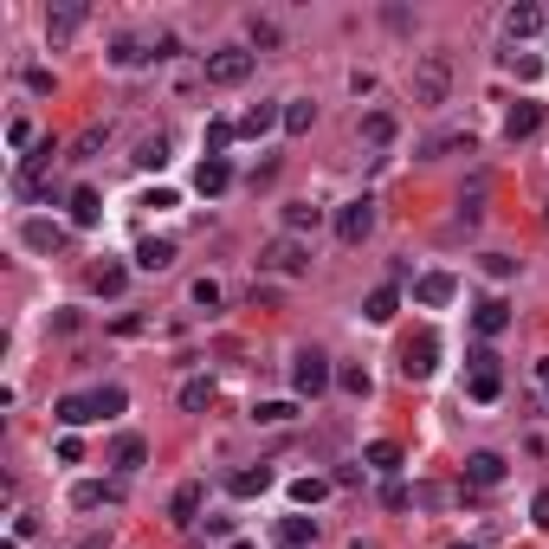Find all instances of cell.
<instances>
[{"instance_id": "1", "label": "cell", "mask_w": 549, "mask_h": 549, "mask_svg": "<svg viewBox=\"0 0 549 549\" xmlns=\"http://www.w3.org/2000/svg\"><path fill=\"white\" fill-rule=\"evenodd\" d=\"M446 91H453V59L446 52H420L414 59V104L433 110V104H446Z\"/></svg>"}, {"instance_id": "2", "label": "cell", "mask_w": 549, "mask_h": 549, "mask_svg": "<svg viewBox=\"0 0 549 549\" xmlns=\"http://www.w3.org/2000/svg\"><path fill=\"white\" fill-rule=\"evenodd\" d=\"M311 265V245L297 239V233H279L271 245H259V271H279V279H291V271H304Z\"/></svg>"}, {"instance_id": "3", "label": "cell", "mask_w": 549, "mask_h": 549, "mask_svg": "<svg viewBox=\"0 0 549 549\" xmlns=\"http://www.w3.org/2000/svg\"><path fill=\"white\" fill-rule=\"evenodd\" d=\"M329 381H337V369H329V355H317V349H297V362H291V388L304 395V401H317Z\"/></svg>"}, {"instance_id": "4", "label": "cell", "mask_w": 549, "mask_h": 549, "mask_svg": "<svg viewBox=\"0 0 549 549\" xmlns=\"http://www.w3.org/2000/svg\"><path fill=\"white\" fill-rule=\"evenodd\" d=\"M433 369H439V337H433V329H414V337L401 343V375L407 381H427Z\"/></svg>"}, {"instance_id": "5", "label": "cell", "mask_w": 549, "mask_h": 549, "mask_svg": "<svg viewBox=\"0 0 549 549\" xmlns=\"http://www.w3.org/2000/svg\"><path fill=\"white\" fill-rule=\"evenodd\" d=\"M369 233H375V201H369V195H362V201H343V207H337V239H343V245H362Z\"/></svg>"}, {"instance_id": "6", "label": "cell", "mask_w": 549, "mask_h": 549, "mask_svg": "<svg viewBox=\"0 0 549 549\" xmlns=\"http://www.w3.org/2000/svg\"><path fill=\"white\" fill-rule=\"evenodd\" d=\"M245 78H253V52H239V46L207 52V85H245Z\"/></svg>"}, {"instance_id": "7", "label": "cell", "mask_w": 549, "mask_h": 549, "mask_svg": "<svg viewBox=\"0 0 549 549\" xmlns=\"http://www.w3.org/2000/svg\"><path fill=\"white\" fill-rule=\"evenodd\" d=\"M453 279H446V271H420V279H414V304H427V311H439V304H453Z\"/></svg>"}, {"instance_id": "8", "label": "cell", "mask_w": 549, "mask_h": 549, "mask_svg": "<svg viewBox=\"0 0 549 549\" xmlns=\"http://www.w3.org/2000/svg\"><path fill=\"white\" fill-rule=\"evenodd\" d=\"M143 459H149V439L143 433H123L117 446H110V465H117V472H143Z\"/></svg>"}, {"instance_id": "9", "label": "cell", "mask_w": 549, "mask_h": 549, "mask_svg": "<svg viewBox=\"0 0 549 549\" xmlns=\"http://www.w3.org/2000/svg\"><path fill=\"white\" fill-rule=\"evenodd\" d=\"M52 414H59L65 427H91V420H104V414H97V395H65Z\"/></svg>"}, {"instance_id": "10", "label": "cell", "mask_w": 549, "mask_h": 549, "mask_svg": "<svg viewBox=\"0 0 549 549\" xmlns=\"http://www.w3.org/2000/svg\"><path fill=\"white\" fill-rule=\"evenodd\" d=\"M20 239L33 245V253H59V245H65V227H52V220H26Z\"/></svg>"}, {"instance_id": "11", "label": "cell", "mask_w": 549, "mask_h": 549, "mask_svg": "<svg viewBox=\"0 0 549 549\" xmlns=\"http://www.w3.org/2000/svg\"><path fill=\"white\" fill-rule=\"evenodd\" d=\"M227 181H233V169H227V155H207L201 169H195V187H201V195H227Z\"/></svg>"}, {"instance_id": "12", "label": "cell", "mask_w": 549, "mask_h": 549, "mask_svg": "<svg viewBox=\"0 0 549 549\" xmlns=\"http://www.w3.org/2000/svg\"><path fill=\"white\" fill-rule=\"evenodd\" d=\"M537 123H543V104H511L504 136H511V143H524V136H537Z\"/></svg>"}, {"instance_id": "13", "label": "cell", "mask_w": 549, "mask_h": 549, "mask_svg": "<svg viewBox=\"0 0 549 549\" xmlns=\"http://www.w3.org/2000/svg\"><path fill=\"white\" fill-rule=\"evenodd\" d=\"M227 491H233V498H259V491H271V465H245V472H233Z\"/></svg>"}, {"instance_id": "14", "label": "cell", "mask_w": 549, "mask_h": 549, "mask_svg": "<svg viewBox=\"0 0 549 549\" xmlns=\"http://www.w3.org/2000/svg\"><path fill=\"white\" fill-rule=\"evenodd\" d=\"M498 478H504L498 453H472V459H465V485H498Z\"/></svg>"}, {"instance_id": "15", "label": "cell", "mask_w": 549, "mask_h": 549, "mask_svg": "<svg viewBox=\"0 0 549 549\" xmlns=\"http://www.w3.org/2000/svg\"><path fill=\"white\" fill-rule=\"evenodd\" d=\"M279 123H285L279 104H253V110L239 117V136H265V129H279Z\"/></svg>"}, {"instance_id": "16", "label": "cell", "mask_w": 549, "mask_h": 549, "mask_svg": "<svg viewBox=\"0 0 549 549\" xmlns=\"http://www.w3.org/2000/svg\"><path fill=\"white\" fill-rule=\"evenodd\" d=\"M78 26H85V7H59V13H46V39H52V46H65Z\"/></svg>"}, {"instance_id": "17", "label": "cell", "mask_w": 549, "mask_h": 549, "mask_svg": "<svg viewBox=\"0 0 549 549\" xmlns=\"http://www.w3.org/2000/svg\"><path fill=\"white\" fill-rule=\"evenodd\" d=\"M472 323H478V337H498V329L511 323V304H504V297H485V304L472 311Z\"/></svg>"}, {"instance_id": "18", "label": "cell", "mask_w": 549, "mask_h": 549, "mask_svg": "<svg viewBox=\"0 0 549 549\" xmlns=\"http://www.w3.org/2000/svg\"><path fill=\"white\" fill-rule=\"evenodd\" d=\"M395 311H401V291H395V285L369 291V304H362V317H369V323H395Z\"/></svg>"}, {"instance_id": "19", "label": "cell", "mask_w": 549, "mask_h": 549, "mask_svg": "<svg viewBox=\"0 0 549 549\" xmlns=\"http://www.w3.org/2000/svg\"><path fill=\"white\" fill-rule=\"evenodd\" d=\"M201 498H207V491H201L195 478H187V485L175 491V498H169V517H175V524H195V511H201Z\"/></svg>"}, {"instance_id": "20", "label": "cell", "mask_w": 549, "mask_h": 549, "mask_svg": "<svg viewBox=\"0 0 549 549\" xmlns=\"http://www.w3.org/2000/svg\"><path fill=\"white\" fill-rule=\"evenodd\" d=\"M136 265H143V271L175 265V245H169V239H143V245H136Z\"/></svg>"}, {"instance_id": "21", "label": "cell", "mask_w": 549, "mask_h": 549, "mask_svg": "<svg viewBox=\"0 0 549 549\" xmlns=\"http://www.w3.org/2000/svg\"><path fill=\"white\" fill-rule=\"evenodd\" d=\"M181 407H187V414H207V407H213V381H207V375L181 381Z\"/></svg>"}, {"instance_id": "22", "label": "cell", "mask_w": 549, "mask_h": 549, "mask_svg": "<svg viewBox=\"0 0 549 549\" xmlns=\"http://www.w3.org/2000/svg\"><path fill=\"white\" fill-rule=\"evenodd\" d=\"M279 537H285V549L317 543V517H285V524H279Z\"/></svg>"}, {"instance_id": "23", "label": "cell", "mask_w": 549, "mask_h": 549, "mask_svg": "<svg viewBox=\"0 0 549 549\" xmlns=\"http://www.w3.org/2000/svg\"><path fill=\"white\" fill-rule=\"evenodd\" d=\"M149 59H155V52H149L143 39H117V46H110V65H123V71H129V65H149Z\"/></svg>"}, {"instance_id": "24", "label": "cell", "mask_w": 549, "mask_h": 549, "mask_svg": "<svg viewBox=\"0 0 549 549\" xmlns=\"http://www.w3.org/2000/svg\"><path fill=\"white\" fill-rule=\"evenodd\" d=\"M362 459H369V472H401V446H395V439H375Z\"/></svg>"}, {"instance_id": "25", "label": "cell", "mask_w": 549, "mask_h": 549, "mask_svg": "<svg viewBox=\"0 0 549 549\" xmlns=\"http://www.w3.org/2000/svg\"><path fill=\"white\" fill-rule=\"evenodd\" d=\"M97 213H104L97 187H78V195H71V220H78V227H97Z\"/></svg>"}, {"instance_id": "26", "label": "cell", "mask_w": 549, "mask_h": 549, "mask_svg": "<svg viewBox=\"0 0 549 549\" xmlns=\"http://www.w3.org/2000/svg\"><path fill=\"white\" fill-rule=\"evenodd\" d=\"M311 123H317V104L291 97V104H285V129H291V136H311Z\"/></svg>"}, {"instance_id": "27", "label": "cell", "mask_w": 549, "mask_h": 549, "mask_svg": "<svg viewBox=\"0 0 549 549\" xmlns=\"http://www.w3.org/2000/svg\"><path fill=\"white\" fill-rule=\"evenodd\" d=\"M537 26H543V13H537V7H511V13H504V33H511V39H530Z\"/></svg>"}, {"instance_id": "28", "label": "cell", "mask_w": 549, "mask_h": 549, "mask_svg": "<svg viewBox=\"0 0 549 549\" xmlns=\"http://www.w3.org/2000/svg\"><path fill=\"white\" fill-rule=\"evenodd\" d=\"M317 220H323V207H311V201H291L285 207V227L291 233H317Z\"/></svg>"}, {"instance_id": "29", "label": "cell", "mask_w": 549, "mask_h": 549, "mask_svg": "<svg viewBox=\"0 0 549 549\" xmlns=\"http://www.w3.org/2000/svg\"><path fill=\"white\" fill-rule=\"evenodd\" d=\"M169 162V136H143L136 143V169H162Z\"/></svg>"}, {"instance_id": "30", "label": "cell", "mask_w": 549, "mask_h": 549, "mask_svg": "<svg viewBox=\"0 0 549 549\" xmlns=\"http://www.w3.org/2000/svg\"><path fill=\"white\" fill-rule=\"evenodd\" d=\"M362 143H395V117H388V110H369V117H362Z\"/></svg>"}, {"instance_id": "31", "label": "cell", "mask_w": 549, "mask_h": 549, "mask_svg": "<svg viewBox=\"0 0 549 549\" xmlns=\"http://www.w3.org/2000/svg\"><path fill=\"white\" fill-rule=\"evenodd\" d=\"M337 388H343V395H355V401H369L375 381H369V369H355V362H349V369H337Z\"/></svg>"}, {"instance_id": "32", "label": "cell", "mask_w": 549, "mask_h": 549, "mask_svg": "<svg viewBox=\"0 0 549 549\" xmlns=\"http://www.w3.org/2000/svg\"><path fill=\"white\" fill-rule=\"evenodd\" d=\"M504 395V375L498 369H472V401H498Z\"/></svg>"}, {"instance_id": "33", "label": "cell", "mask_w": 549, "mask_h": 549, "mask_svg": "<svg viewBox=\"0 0 549 549\" xmlns=\"http://www.w3.org/2000/svg\"><path fill=\"white\" fill-rule=\"evenodd\" d=\"M123 279H129L123 265H97V271H91V291H104V297H117V291H123Z\"/></svg>"}, {"instance_id": "34", "label": "cell", "mask_w": 549, "mask_h": 549, "mask_svg": "<svg viewBox=\"0 0 549 549\" xmlns=\"http://www.w3.org/2000/svg\"><path fill=\"white\" fill-rule=\"evenodd\" d=\"M291 414H297L291 401H259V407H253V420H265V427H285Z\"/></svg>"}, {"instance_id": "35", "label": "cell", "mask_w": 549, "mask_h": 549, "mask_svg": "<svg viewBox=\"0 0 549 549\" xmlns=\"http://www.w3.org/2000/svg\"><path fill=\"white\" fill-rule=\"evenodd\" d=\"M233 136H239V123H227V117H213V123H207V155H220V149L233 143Z\"/></svg>"}, {"instance_id": "36", "label": "cell", "mask_w": 549, "mask_h": 549, "mask_svg": "<svg viewBox=\"0 0 549 549\" xmlns=\"http://www.w3.org/2000/svg\"><path fill=\"white\" fill-rule=\"evenodd\" d=\"M323 491H329L323 478H297V485H291V504H317V498H323Z\"/></svg>"}, {"instance_id": "37", "label": "cell", "mask_w": 549, "mask_h": 549, "mask_svg": "<svg viewBox=\"0 0 549 549\" xmlns=\"http://www.w3.org/2000/svg\"><path fill=\"white\" fill-rule=\"evenodd\" d=\"M71 504H78V511H97V504H104V485H91V478L71 485Z\"/></svg>"}, {"instance_id": "38", "label": "cell", "mask_w": 549, "mask_h": 549, "mask_svg": "<svg viewBox=\"0 0 549 549\" xmlns=\"http://www.w3.org/2000/svg\"><path fill=\"white\" fill-rule=\"evenodd\" d=\"M245 33H253V46H265V52H271V46H279V20H253Z\"/></svg>"}, {"instance_id": "39", "label": "cell", "mask_w": 549, "mask_h": 549, "mask_svg": "<svg viewBox=\"0 0 549 549\" xmlns=\"http://www.w3.org/2000/svg\"><path fill=\"white\" fill-rule=\"evenodd\" d=\"M123 401H129L123 388H97V414H104V420H110V414H123Z\"/></svg>"}, {"instance_id": "40", "label": "cell", "mask_w": 549, "mask_h": 549, "mask_svg": "<svg viewBox=\"0 0 549 549\" xmlns=\"http://www.w3.org/2000/svg\"><path fill=\"white\" fill-rule=\"evenodd\" d=\"M485 271H491V279H511V271H517V259H504V253H485Z\"/></svg>"}, {"instance_id": "41", "label": "cell", "mask_w": 549, "mask_h": 549, "mask_svg": "<svg viewBox=\"0 0 549 549\" xmlns=\"http://www.w3.org/2000/svg\"><path fill=\"white\" fill-rule=\"evenodd\" d=\"M195 304H201V311H213V304H220V285H213V279H201V285H195Z\"/></svg>"}, {"instance_id": "42", "label": "cell", "mask_w": 549, "mask_h": 549, "mask_svg": "<svg viewBox=\"0 0 549 549\" xmlns=\"http://www.w3.org/2000/svg\"><path fill=\"white\" fill-rule=\"evenodd\" d=\"M465 362H472V369H498V349H491V343H478L472 355H465Z\"/></svg>"}, {"instance_id": "43", "label": "cell", "mask_w": 549, "mask_h": 549, "mask_svg": "<svg viewBox=\"0 0 549 549\" xmlns=\"http://www.w3.org/2000/svg\"><path fill=\"white\" fill-rule=\"evenodd\" d=\"M381 498H388V511H407V504H414V491H407V485H388Z\"/></svg>"}, {"instance_id": "44", "label": "cell", "mask_w": 549, "mask_h": 549, "mask_svg": "<svg viewBox=\"0 0 549 549\" xmlns=\"http://www.w3.org/2000/svg\"><path fill=\"white\" fill-rule=\"evenodd\" d=\"M511 71H517V78L530 85V78H543V59H511Z\"/></svg>"}, {"instance_id": "45", "label": "cell", "mask_w": 549, "mask_h": 549, "mask_svg": "<svg viewBox=\"0 0 549 549\" xmlns=\"http://www.w3.org/2000/svg\"><path fill=\"white\" fill-rule=\"evenodd\" d=\"M530 517H537V530H549V491H537V504H530Z\"/></svg>"}, {"instance_id": "46", "label": "cell", "mask_w": 549, "mask_h": 549, "mask_svg": "<svg viewBox=\"0 0 549 549\" xmlns=\"http://www.w3.org/2000/svg\"><path fill=\"white\" fill-rule=\"evenodd\" d=\"M349 549H375V543H349Z\"/></svg>"}, {"instance_id": "47", "label": "cell", "mask_w": 549, "mask_h": 549, "mask_svg": "<svg viewBox=\"0 0 549 549\" xmlns=\"http://www.w3.org/2000/svg\"><path fill=\"white\" fill-rule=\"evenodd\" d=\"M543 227H549V201H543Z\"/></svg>"}, {"instance_id": "48", "label": "cell", "mask_w": 549, "mask_h": 549, "mask_svg": "<svg viewBox=\"0 0 549 549\" xmlns=\"http://www.w3.org/2000/svg\"><path fill=\"white\" fill-rule=\"evenodd\" d=\"M233 549H253V543H233Z\"/></svg>"}, {"instance_id": "49", "label": "cell", "mask_w": 549, "mask_h": 549, "mask_svg": "<svg viewBox=\"0 0 549 549\" xmlns=\"http://www.w3.org/2000/svg\"><path fill=\"white\" fill-rule=\"evenodd\" d=\"M459 549H465V543H459Z\"/></svg>"}]
</instances>
